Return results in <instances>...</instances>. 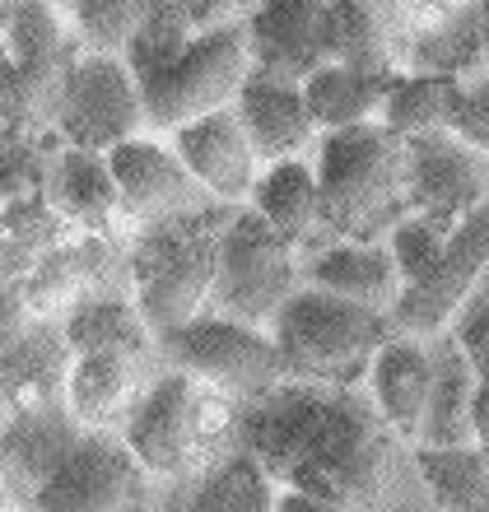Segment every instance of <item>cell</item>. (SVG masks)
Masks as SVG:
<instances>
[{"label": "cell", "instance_id": "6da1fadb", "mask_svg": "<svg viewBox=\"0 0 489 512\" xmlns=\"http://www.w3.org/2000/svg\"><path fill=\"white\" fill-rule=\"evenodd\" d=\"M243 443L280 489H308L350 512H438L420 447L382 415L368 382H275L243 405Z\"/></svg>", "mask_w": 489, "mask_h": 512}, {"label": "cell", "instance_id": "7a4b0ae2", "mask_svg": "<svg viewBox=\"0 0 489 512\" xmlns=\"http://www.w3.org/2000/svg\"><path fill=\"white\" fill-rule=\"evenodd\" d=\"M122 438L140 466L173 494L243 447V401L187 368H163Z\"/></svg>", "mask_w": 489, "mask_h": 512}, {"label": "cell", "instance_id": "3957f363", "mask_svg": "<svg viewBox=\"0 0 489 512\" xmlns=\"http://www.w3.org/2000/svg\"><path fill=\"white\" fill-rule=\"evenodd\" d=\"M322 182V229L326 238L387 243L410 215L406 196V140L382 122L326 131L313 149Z\"/></svg>", "mask_w": 489, "mask_h": 512}, {"label": "cell", "instance_id": "277c9868", "mask_svg": "<svg viewBox=\"0 0 489 512\" xmlns=\"http://www.w3.org/2000/svg\"><path fill=\"white\" fill-rule=\"evenodd\" d=\"M238 205H210L201 215L131 233V294L154 331H173L210 308L219 252Z\"/></svg>", "mask_w": 489, "mask_h": 512}, {"label": "cell", "instance_id": "5b68a950", "mask_svg": "<svg viewBox=\"0 0 489 512\" xmlns=\"http://www.w3.org/2000/svg\"><path fill=\"white\" fill-rule=\"evenodd\" d=\"M289 378L364 382L378 350L396 336L392 312L303 284L271 326Z\"/></svg>", "mask_w": 489, "mask_h": 512}, {"label": "cell", "instance_id": "8992f818", "mask_svg": "<svg viewBox=\"0 0 489 512\" xmlns=\"http://www.w3.org/2000/svg\"><path fill=\"white\" fill-rule=\"evenodd\" d=\"M247 75H252V47H247L243 14L196 33L177 56H168L150 75H140L150 131L173 135L205 112L229 108Z\"/></svg>", "mask_w": 489, "mask_h": 512}, {"label": "cell", "instance_id": "52a82bcc", "mask_svg": "<svg viewBox=\"0 0 489 512\" xmlns=\"http://www.w3.org/2000/svg\"><path fill=\"white\" fill-rule=\"evenodd\" d=\"M303 289V252L289 243L285 233H275L257 210H238L224 233L219 252V275L210 289V308L219 317L247 326H266L285 312V303Z\"/></svg>", "mask_w": 489, "mask_h": 512}, {"label": "cell", "instance_id": "ba28073f", "mask_svg": "<svg viewBox=\"0 0 489 512\" xmlns=\"http://www.w3.org/2000/svg\"><path fill=\"white\" fill-rule=\"evenodd\" d=\"M150 131L145 112V89H140L136 66L122 52H94L84 47L61 84L56 103V135L66 145L112 154L117 145Z\"/></svg>", "mask_w": 489, "mask_h": 512}, {"label": "cell", "instance_id": "9c48e42d", "mask_svg": "<svg viewBox=\"0 0 489 512\" xmlns=\"http://www.w3.org/2000/svg\"><path fill=\"white\" fill-rule=\"evenodd\" d=\"M159 340L168 368H187V373L215 382L219 391H229L233 401L243 405L289 378L280 345L266 326L233 322L219 312H201V317H191L173 331H159Z\"/></svg>", "mask_w": 489, "mask_h": 512}, {"label": "cell", "instance_id": "30bf717a", "mask_svg": "<svg viewBox=\"0 0 489 512\" xmlns=\"http://www.w3.org/2000/svg\"><path fill=\"white\" fill-rule=\"evenodd\" d=\"M38 512H168V489L140 466L122 433L89 429L38 489Z\"/></svg>", "mask_w": 489, "mask_h": 512}, {"label": "cell", "instance_id": "8fae6325", "mask_svg": "<svg viewBox=\"0 0 489 512\" xmlns=\"http://www.w3.org/2000/svg\"><path fill=\"white\" fill-rule=\"evenodd\" d=\"M485 275H489V201L443 238L434 261L415 280H406V289H401L392 308L396 331H406V336L452 331L457 312L466 308V298L476 294Z\"/></svg>", "mask_w": 489, "mask_h": 512}, {"label": "cell", "instance_id": "7c38bea8", "mask_svg": "<svg viewBox=\"0 0 489 512\" xmlns=\"http://www.w3.org/2000/svg\"><path fill=\"white\" fill-rule=\"evenodd\" d=\"M406 196L410 215L452 233L489 201V154L448 126L406 135Z\"/></svg>", "mask_w": 489, "mask_h": 512}, {"label": "cell", "instance_id": "4fadbf2b", "mask_svg": "<svg viewBox=\"0 0 489 512\" xmlns=\"http://www.w3.org/2000/svg\"><path fill=\"white\" fill-rule=\"evenodd\" d=\"M112 173H117V187H122V205L131 229H150V224H168V219L182 215H201L215 201L210 191L201 187V177L187 168V159L177 154V145L168 135H136L108 154Z\"/></svg>", "mask_w": 489, "mask_h": 512}, {"label": "cell", "instance_id": "5bb4252c", "mask_svg": "<svg viewBox=\"0 0 489 512\" xmlns=\"http://www.w3.org/2000/svg\"><path fill=\"white\" fill-rule=\"evenodd\" d=\"M70 368H75V345L66 336V322L28 317L24 326L0 331V410L70 405Z\"/></svg>", "mask_w": 489, "mask_h": 512}, {"label": "cell", "instance_id": "9a60e30c", "mask_svg": "<svg viewBox=\"0 0 489 512\" xmlns=\"http://www.w3.org/2000/svg\"><path fill=\"white\" fill-rule=\"evenodd\" d=\"M177 145V154L187 159V168L201 177V187L224 205H238L243 210L257 191V177L266 168V159L257 154V140L247 135L238 108H215L187 122L182 131L168 135Z\"/></svg>", "mask_w": 489, "mask_h": 512}, {"label": "cell", "instance_id": "2e32d148", "mask_svg": "<svg viewBox=\"0 0 489 512\" xmlns=\"http://www.w3.org/2000/svg\"><path fill=\"white\" fill-rule=\"evenodd\" d=\"M163 368H168L163 359H145L131 350H80L70 368L66 401L84 429L122 433Z\"/></svg>", "mask_w": 489, "mask_h": 512}, {"label": "cell", "instance_id": "e0dca14e", "mask_svg": "<svg viewBox=\"0 0 489 512\" xmlns=\"http://www.w3.org/2000/svg\"><path fill=\"white\" fill-rule=\"evenodd\" d=\"M42 191L80 233H103V238H131L136 233L131 219H126L112 159L98 154V149H80L61 140L52 149V159H47Z\"/></svg>", "mask_w": 489, "mask_h": 512}, {"label": "cell", "instance_id": "ac0fdd59", "mask_svg": "<svg viewBox=\"0 0 489 512\" xmlns=\"http://www.w3.org/2000/svg\"><path fill=\"white\" fill-rule=\"evenodd\" d=\"M326 5L331 0H252L243 10L252 66L285 80H308L326 66Z\"/></svg>", "mask_w": 489, "mask_h": 512}, {"label": "cell", "instance_id": "d6986e66", "mask_svg": "<svg viewBox=\"0 0 489 512\" xmlns=\"http://www.w3.org/2000/svg\"><path fill=\"white\" fill-rule=\"evenodd\" d=\"M233 108L243 117L247 135L257 140V154L266 163L280 159H303L322 145V126L313 117V103H308V89L303 80H285V75H266V70L252 66V75L243 80Z\"/></svg>", "mask_w": 489, "mask_h": 512}, {"label": "cell", "instance_id": "ffe728a7", "mask_svg": "<svg viewBox=\"0 0 489 512\" xmlns=\"http://www.w3.org/2000/svg\"><path fill=\"white\" fill-rule=\"evenodd\" d=\"M84 424L70 405H28V410H0V480L24 489H42L66 457L80 447Z\"/></svg>", "mask_w": 489, "mask_h": 512}, {"label": "cell", "instance_id": "44dd1931", "mask_svg": "<svg viewBox=\"0 0 489 512\" xmlns=\"http://www.w3.org/2000/svg\"><path fill=\"white\" fill-rule=\"evenodd\" d=\"M303 284L392 312L401 289H406V275H401V261H396L392 243L326 238L313 252H303Z\"/></svg>", "mask_w": 489, "mask_h": 512}, {"label": "cell", "instance_id": "7402d4cb", "mask_svg": "<svg viewBox=\"0 0 489 512\" xmlns=\"http://www.w3.org/2000/svg\"><path fill=\"white\" fill-rule=\"evenodd\" d=\"M434 373H438L434 336H406V331H396L378 350V359H373V368H368V378H364L368 391H373V401L382 405V415L392 419L415 447H420Z\"/></svg>", "mask_w": 489, "mask_h": 512}, {"label": "cell", "instance_id": "603a6c76", "mask_svg": "<svg viewBox=\"0 0 489 512\" xmlns=\"http://www.w3.org/2000/svg\"><path fill=\"white\" fill-rule=\"evenodd\" d=\"M247 210H257L275 233H285L299 252H313L317 243H326L322 229V182H317L313 154L303 159H280L266 163L257 177V191Z\"/></svg>", "mask_w": 489, "mask_h": 512}, {"label": "cell", "instance_id": "cb8c5ba5", "mask_svg": "<svg viewBox=\"0 0 489 512\" xmlns=\"http://www.w3.org/2000/svg\"><path fill=\"white\" fill-rule=\"evenodd\" d=\"M438 373L429 391V410H424L420 447H466L476 443V396H480V368L462 350V340L452 331L434 336Z\"/></svg>", "mask_w": 489, "mask_h": 512}, {"label": "cell", "instance_id": "d4e9b609", "mask_svg": "<svg viewBox=\"0 0 489 512\" xmlns=\"http://www.w3.org/2000/svg\"><path fill=\"white\" fill-rule=\"evenodd\" d=\"M168 512H280V485L252 447H238L196 485L173 489Z\"/></svg>", "mask_w": 489, "mask_h": 512}, {"label": "cell", "instance_id": "484cf974", "mask_svg": "<svg viewBox=\"0 0 489 512\" xmlns=\"http://www.w3.org/2000/svg\"><path fill=\"white\" fill-rule=\"evenodd\" d=\"M0 196H5V224H0V275H5V284H10V280H24L42 256L52 252V247L70 243L80 229H75V224H70V219L47 201V191L42 187H33V191H0Z\"/></svg>", "mask_w": 489, "mask_h": 512}, {"label": "cell", "instance_id": "4316f807", "mask_svg": "<svg viewBox=\"0 0 489 512\" xmlns=\"http://www.w3.org/2000/svg\"><path fill=\"white\" fill-rule=\"evenodd\" d=\"M392 80L396 70H359L326 61L303 80V89H308V103H313V117L322 131H350V126L378 122Z\"/></svg>", "mask_w": 489, "mask_h": 512}, {"label": "cell", "instance_id": "83f0119b", "mask_svg": "<svg viewBox=\"0 0 489 512\" xmlns=\"http://www.w3.org/2000/svg\"><path fill=\"white\" fill-rule=\"evenodd\" d=\"M406 70H429V75H476L485 70V38H480V0L452 14H438L420 24L406 42Z\"/></svg>", "mask_w": 489, "mask_h": 512}, {"label": "cell", "instance_id": "f1b7e54d", "mask_svg": "<svg viewBox=\"0 0 489 512\" xmlns=\"http://www.w3.org/2000/svg\"><path fill=\"white\" fill-rule=\"evenodd\" d=\"M326 61L359 70H401L392 28L368 0H331L326 5Z\"/></svg>", "mask_w": 489, "mask_h": 512}, {"label": "cell", "instance_id": "f546056e", "mask_svg": "<svg viewBox=\"0 0 489 512\" xmlns=\"http://www.w3.org/2000/svg\"><path fill=\"white\" fill-rule=\"evenodd\" d=\"M420 471L438 512H489V452L466 447H420Z\"/></svg>", "mask_w": 489, "mask_h": 512}, {"label": "cell", "instance_id": "4dcf8cb0", "mask_svg": "<svg viewBox=\"0 0 489 512\" xmlns=\"http://www.w3.org/2000/svg\"><path fill=\"white\" fill-rule=\"evenodd\" d=\"M448 94L452 80L448 75H429V70H396L387 103H382V126H392L401 140L420 131H438L448 126Z\"/></svg>", "mask_w": 489, "mask_h": 512}, {"label": "cell", "instance_id": "1f68e13d", "mask_svg": "<svg viewBox=\"0 0 489 512\" xmlns=\"http://www.w3.org/2000/svg\"><path fill=\"white\" fill-rule=\"evenodd\" d=\"M154 0H61L66 19L94 52H126Z\"/></svg>", "mask_w": 489, "mask_h": 512}, {"label": "cell", "instance_id": "d6a6232c", "mask_svg": "<svg viewBox=\"0 0 489 512\" xmlns=\"http://www.w3.org/2000/svg\"><path fill=\"white\" fill-rule=\"evenodd\" d=\"M448 131H457L466 145L489 154V70L452 80L448 94Z\"/></svg>", "mask_w": 489, "mask_h": 512}, {"label": "cell", "instance_id": "836d02e7", "mask_svg": "<svg viewBox=\"0 0 489 512\" xmlns=\"http://www.w3.org/2000/svg\"><path fill=\"white\" fill-rule=\"evenodd\" d=\"M443 238H448V229H438V224H429V219H420V215H406L401 224L392 229V252H396V261H401V275L406 280H415L429 261H434V252L443 247Z\"/></svg>", "mask_w": 489, "mask_h": 512}, {"label": "cell", "instance_id": "e575fe53", "mask_svg": "<svg viewBox=\"0 0 489 512\" xmlns=\"http://www.w3.org/2000/svg\"><path fill=\"white\" fill-rule=\"evenodd\" d=\"M452 336L462 340V350L476 359L480 378H489V275L480 280V289L466 298V308L452 322Z\"/></svg>", "mask_w": 489, "mask_h": 512}, {"label": "cell", "instance_id": "d590c367", "mask_svg": "<svg viewBox=\"0 0 489 512\" xmlns=\"http://www.w3.org/2000/svg\"><path fill=\"white\" fill-rule=\"evenodd\" d=\"M280 512H350L340 503L322 499V494H308V489H280Z\"/></svg>", "mask_w": 489, "mask_h": 512}, {"label": "cell", "instance_id": "8d00e7d4", "mask_svg": "<svg viewBox=\"0 0 489 512\" xmlns=\"http://www.w3.org/2000/svg\"><path fill=\"white\" fill-rule=\"evenodd\" d=\"M476 443L489 452V378H480V396H476Z\"/></svg>", "mask_w": 489, "mask_h": 512}, {"label": "cell", "instance_id": "74e56055", "mask_svg": "<svg viewBox=\"0 0 489 512\" xmlns=\"http://www.w3.org/2000/svg\"><path fill=\"white\" fill-rule=\"evenodd\" d=\"M480 38H485V70H489V0H480Z\"/></svg>", "mask_w": 489, "mask_h": 512}, {"label": "cell", "instance_id": "f35d334b", "mask_svg": "<svg viewBox=\"0 0 489 512\" xmlns=\"http://www.w3.org/2000/svg\"><path fill=\"white\" fill-rule=\"evenodd\" d=\"M238 5H243V10H247V5H252V0H238Z\"/></svg>", "mask_w": 489, "mask_h": 512}]
</instances>
